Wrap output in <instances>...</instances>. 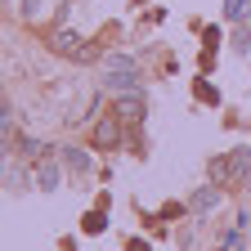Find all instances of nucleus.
<instances>
[{"label":"nucleus","instance_id":"nucleus-15","mask_svg":"<svg viewBox=\"0 0 251 251\" xmlns=\"http://www.w3.org/2000/svg\"><path fill=\"white\" fill-rule=\"evenodd\" d=\"M238 229H242V233H251V206H247V211L238 215Z\"/></svg>","mask_w":251,"mask_h":251},{"label":"nucleus","instance_id":"nucleus-8","mask_svg":"<svg viewBox=\"0 0 251 251\" xmlns=\"http://www.w3.org/2000/svg\"><path fill=\"white\" fill-rule=\"evenodd\" d=\"M108 229V215H103V206L99 211H90L85 220H81V233H103Z\"/></svg>","mask_w":251,"mask_h":251},{"label":"nucleus","instance_id":"nucleus-6","mask_svg":"<svg viewBox=\"0 0 251 251\" xmlns=\"http://www.w3.org/2000/svg\"><path fill=\"white\" fill-rule=\"evenodd\" d=\"M117 117L121 121H144V99L139 94H121L117 99Z\"/></svg>","mask_w":251,"mask_h":251},{"label":"nucleus","instance_id":"nucleus-1","mask_svg":"<svg viewBox=\"0 0 251 251\" xmlns=\"http://www.w3.org/2000/svg\"><path fill=\"white\" fill-rule=\"evenodd\" d=\"M103 85L112 94H139V68H121V72H108Z\"/></svg>","mask_w":251,"mask_h":251},{"label":"nucleus","instance_id":"nucleus-10","mask_svg":"<svg viewBox=\"0 0 251 251\" xmlns=\"http://www.w3.org/2000/svg\"><path fill=\"white\" fill-rule=\"evenodd\" d=\"M229 175H233V166H229V157H215V162H211V179H215V184H225Z\"/></svg>","mask_w":251,"mask_h":251},{"label":"nucleus","instance_id":"nucleus-16","mask_svg":"<svg viewBox=\"0 0 251 251\" xmlns=\"http://www.w3.org/2000/svg\"><path fill=\"white\" fill-rule=\"evenodd\" d=\"M126 251H148V242H144V238H130V247H126Z\"/></svg>","mask_w":251,"mask_h":251},{"label":"nucleus","instance_id":"nucleus-11","mask_svg":"<svg viewBox=\"0 0 251 251\" xmlns=\"http://www.w3.org/2000/svg\"><path fill=\"white\" fill-rule=\"evenodd\" d=\"M103 68H108V72H121V68H135V58H126V54H108V58H103Z\"/></svg>","mask_w":251,"mask_h":251},{"label":"nucleus","instance_id":"nucleus-5","mask_svg":"<svg viewBox=\"0 0 251 251\" xmlns=\"http://www.w3.org/2000/svg\"><path fill=\"white\" fill-rule=\"evenodd\" d=\"M58 179H63L58 162H54V157H45V162L36 166V188H45V193H54V188H58Z\"/></svg>","mask_w":251,"mask_h":251},{"label":"nucleus","instance_id":"nucleus-12","mask_svg":"<svg viewBox=\"0 0 251 251\" xmlns=\"http://www.w3.org/2000/svg\"><path fill=\"white\" fill-rule=\"evenodd\" d=\"M41 148H45V144H41L36 135H23V139H18V152H27V157H36Z\"/></svg>","mask_w":251,"mask_h":251},{"label":"nucleus","instance_id":"nucleus-2","mask_svg":"<svg viewBox=\"0 0 251 251\" xmlns=\"http://www.w3.org/2000/svg\"><path fill=\"white\" fill-rule=\"evenodd\" d=\"M94 144L99 148H117L121 144V117H103L99 126H94Z\"/></svg>","mask_w":251,"mask_h":251},{"label":"nucleus","instance_id":"nucleus-4","mask_svg":"<svg viewBox=\"0 0 251 251\" xmlns=\"http://www.w3.org/2000/svg\"><path fill=\"white\" fill-rule=\"evenodd\" d=\"M54 50H58V54H72V58L85 54V45H81V36H76L72 27H58V31H54Z\"/></svg>","mask_w":251,"mask_h":251},{"label":"nucleus","instance_id":"nucleus-14","mask_svg":"<svg viewBox=\"0 0 251 251\" xmlns=\"http://www.w3.org/2000/svg\"><path fill=\"white\" fill-rule=\"evenodd\" d=\"M225 251H242V229H233V233L225 238Z\"/></svg>","mask_w":251,"mask_h":251},{"label":"nucleus","instance_id":"nucleus-13","mask_svg":"<svg viewBox=\"0 0 251 251\" xmlns=\"http://www.w3.org/2000/svg\"><path fill=\"white\" fill-rule=\"evenodd\" d=\"M233 50H238V54H247V50H251V31H247V27H238V36H233Z\"/></svg>","mask_w":251,"mask_h":251},{"label":"nucleus","instance_id":"nucleus-7","mask_svg":"<svg viewBox=\"0 0 251 251\" xmlns=\"http://www.w3.org/2000/svg\"><path fill=\"white\" fill-rule=\"evenodd\" d=\"M247 14H251V0H225V18L229 23H247Z\"/></svg>","mask_w":251,"mask_h":251},{"label":"nucleus","instance_id":"nucleus-9","mask_svg":"<svg viewBox=\"0 0 251 251\" xmlns=\"http://www.w3.org/2000/svg\"><path fill=\"white\" fill-rule=\"evenodd\" d=\"M63 162H68L76 175H85V171H90V157H85L81 148H63Z\"/></svg>","mask_w":251,"mask_h":251},{"label":"nucleus","instance_id":"nucleus-3","mask_svg":"<svg viewBox=\"0 0 251 251\" xmlns=\"http://www.w3.org/2000/svg\"><path fill=\"white\" fill-rule=\"evenodd\" d=\"M215 206H220V188H215V179H211V184H202L198 193H193L188 211H193V215H206V211H215Z\"/></svg>","mask_w":251,"mask_h":251}]
</instances>
